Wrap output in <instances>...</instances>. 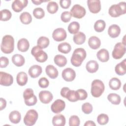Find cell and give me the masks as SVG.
I'll return each instance as SVG.
<instances>
[{
	"label": "cell",
	"mask_w": 126,
	"mask_h": 126,
	"mask_svg": "<svg viewBox=\"0 0 126 126\" xmlns=\"http://www.w3.org/2000/svg\"><path fill=\"white\" fill-rule=\"evenodd\" d=\"M86 57V52L84 49L82 48H76L73 51L71 58V64L76 67L80 66Z\"/></svg>",
	"instance_id": "1"
},
{
	"label": "cell",
	"mask_w": 126,
	"mask_h": 126,
	"mask_svg": "<svg viewBox=\"0 0 126 126\" xmlns=\"http://www.w3.org/2000/svg\"><path fill=\"white\" fill-rule=\"evenodd\" d=\"M1 51L5 54L12 53L14 49V39L10 35H5L2 39L0 45Z\"/></svg>",
	"instance_id": "2"
},
{
	"label": "cell",
	"mask_w": 126,
	"mask_h": 126,
	"mask_svg": "<svg viewBox=\"0 0 126 126\" xmlns=\"http://www.w3.org/2000/svg\"><path fill=\"white\" fill-rule=\"evenodd\" d=\"M109 14L112 17H117L126 13V3L120 2L116 4L112 5L108 10Z\"/></svg>",
	"instance_id": "3"
},
{
	"label": "cell",
	"mask_w": 126,
	"mask_h": 126,
	"mask_svg": "<svg viewBox=\"0 0 126 126\" xmlns=\"http://www.w3.org/2000/svg\"><path fill=\"white\" fill-rule=\"evenodd\" d=\"M105 86L102 81L95 79L93 81L91 84V92L92 95L94 97H98L104 92Z\"/></svg>",
	"instance_id": "4"
},
{
	"label": "cell",
	"mask_w": 126,
	"mask_h": 126,
	"mask_svg": "<svg viewBox=\"0 0 126 126\" xmlns=\"http://www.w3.org/2000/svg\"><path fill=\"white\" fill-rule=\"evenodd\" d=\"M23 97L25 103L27 106H33L35 105L37 101V97L34 94L33 91L31 88L26 89L23 93Z\"/></svg>",
	"instance_id": "5"
},
{
	"label": "cell",
	"mask_w": 126,
	"mask_h": 126,
	"mask_svg": "<svg viewBox=\"0 0 126 126\" xmlns=\"http://www.w3.org/2000/svg\"><path fill=\"white\" fill-rule=\"evenodd\" d=\"M38 117L37 111L34 109H30L27 111L24 118V123L26 126H33L35 124Z\"/></svg>",
	"instance_id": "6"
},
{
	"label": "cell",
	"mask_w": 126,
	"mask_h": 126,
	"mask_svg": "<svg viewBox=\"0 0 126 126\" xmlns=\"http://www.w3.org/2000/svg\"><path fill=\"white\" fill-rule=\"evenodd\" d=\"M31 54L35 58L36 61L39 63L45 62L48 59V56L46 53L37 46L32 47L31 50Z\"/></svg>",
	"instance_id": "7"
},
{
	"label": "cell",
	"mask_w": 126,
	"mask_h": 126,
	"mask_svg": "<svg viewBox=\"0 0 126 126\" xmlns=\"http://www.w3.org/2000/svg\"><path fill=\"white\" fill-rule=\"evenodd\" d=\"M60 93L62 96L66 98L69 101L75 102L79 100L76 91L70 90L69 88H63L61 90Z\"/></svg>",
	"instance_id": "8"
},
{
	"label": "cell",
	"mask_w": 126,
	"mask_h": 126,
	"mask_svg": "<svg viewBox=\"0 0 126 126\" xmlns=\"http://www.w3.org/2000/svg\"><path fill=\"white\" fill-rule=\"evenodd\" d=\"M126 51V45L121 42H118L115 44L112 51V57L114 59H120L123 57Z\"/></svg>",
	"instance_id": "9"
},
{
	"label": "cell",
	"mask_w": 126,
	"mask_h": 126,
	"mask_svg": "<svg viewBox=\"0 0 126 126\" xmlns=\"http://www.w3.org/2000/svg\"><path fill=\"white\" fill-rule=\"evenodd\" d=\"M70 13L73 17L81 19L85 15L86 11L84 7L76 4L72 6L70 10Z\"/></svg>",
	"instance_id": "10"
},
{
	"label": "cell",
	"mask_w": 126,
	"mask_h": 126,
	"mask_svg": "<svg viewBox=\"0 0 126 126\" xmlns=\"http://www.w3.org/2000/svg\"><path fill=\"white\" fill-rule=\"evenodd\" d=\"M13 82L12 76L6 72H0V84L4 86H9Z\"/></svg>",
	"instance_id": "11"
},
{
	"label": "cell",
	"mask_w": 126,
	"mask_h": 126,
	"mask_svg": "<svg viewBox=\"0 0 126 126\" xmlns=\"http://www.w3.org/2000/svg\"><path fill=\"white\" fill-rule=\"evenodd\" d=\"M66 32L63 28H57L52 33V37L56 41H62L66 38Z\"/></svg>",
	"instance_id": "12"
},
{
	"label": "cell",
	"mask_w": 126,
	"mask_h": 126,
	"mask_svg": "<svg viewBox=\"0 0 126 126\" xmlns=\"http://www.w3.org/2000/svg\"><path fill=\"white\" fill-rule=\"evenodd\" d=\"M65 107V102L60 99L56 100L51 105V109L52 111L54 113H60L63 111Z\"/></svg>",
	"instance_id": "13"
},
{
	"label": "cell",
	"mask_w": 126,
	"mask_h": 126,
	"mask_svg": "<svg viewBox=\"0 0 126 126\" xmlns=\"http://www.w3.org/2000/svg\"><path fill=\"white\" fill-rule=\"evenodd\" d=\"M87 4L90 11L93 13H97L101 10V3L99 0H88Z\"/></svg>",
	"instance_id": "14"
},
{
	"label": "cell",
	"mask_w": 126,
	"mask_h": 126,
	"mask_svg": "<svg viewBox=\"0 0 126 126\" xmlns=\"http://www.w3.org/2000/svg\"><path fill=\"white\" fill-rule=\"evenodd\" d=\"M63 78L67 82H71L74 80L76 77L75 71L71 68H66L62 73Z\"/></svg>",
	"instance_id": "15"
},
{
	"label": "cell",
	"mask_w": 126,
	"mask_h": 126,
	"mask_svg": "<svg viewBox=\"0 0 126 126\" xmlns=\"http://www.w3.org/2000/svg\"><path fill=\"white\" fill-rule=\"evenodd\" d=\"M27 0H15L12 3V8L16 12L21 11L28 5Z\"/></svg>",
	"instance_id": "16"
},
{
	"label": "cell",
	"mask_w": 126,
	"mask_h": 126,
	"mask_svg": "<svg viewBox=\"0 0 126 126\" xmlns=\"http://www.w3.org/2000/svg\"><path fill=\"white\" fill-rule=\"evenodd\" d=\"M39 98L40 101L44 104L50 103L53 98L52 93L48 91H41L39 93Z\"/></svg>",
	"instance_id": "17"
},
{
	"label": "cell",
	"mask_w": 126,
	"mask_h": 126,
	"mask_svg": "<svg viewBox=\"0 0 126 126\" xmlns=\"http://www.w3.org/2000/svg\"><path fill=\"white\" fill-rule=\"evenodd\" d=\"M42 67L38 65H33L29 69L28 72L30 76L33 78L38 77L42 73Z\"/></svg>",
	"instance_id": "18"
},
{
	"label": "cell",
	"mask_w": 126,
	"mask_h": 126,
	"mask_svg": "<svg viewBox=\"0 0 126 126\" xmlns=\"http://www.w3.org/2000/svg\"><path fill=\"white\" fill-rule=\"evenodd\" d=\"M121 29L116 24H113L109 26L108 30V33L112 38H116L120 34Z\"/></svg>",
	"instance_id": "19"
},
{
	"label": "cell",
	"mask_w": 126,
	"mask_h": 126,
	"mask_svg": "<svg viewBox=\"0 0 126 126\" xmlns=\"http://www.w3.org/2000/svg\"><path fill=\"white\" fill-rule=\"evenodd\" d=\"M29 47L30 43L27 39L22 38L18 40L17 43V48L19 51L22 52H25L29 50Z\"/></svg>",
	"instance_id": "20"
},
{
	"label": "cell",
	"mask_w": 126,
	"mask_h": 126,
	"mask_svg": "<svg viewBox=\"0 0 126 126\" xmlns=\"http://www.w3.org/2000/svg\"><path fill=\"white\" fill-rule=\"evenodd\" d=\"M45 72L47 75L51 79L56 78L59 74L57 69L51 64H49L46 67Z\"/></svg>",
	"instance_id": "21"
},
{
	"label": "cell",
	"mask_w": 126,
	"mask_h": 126,
	"mask_svg": "<svg viewBox=\"0 0 126 126\" xmlns=\"http://www.w3.org/2000/svg\"><path fill=\"white\" fill-rule=\"evenodd\" d=\"M52 124L54 126H64L65 124V117L62 114H58L53 117Z\"/></svg>",
	"instance_id": "22"
},
{
	"label": "cell",
	"mask_w": 126,
	"mask_h": 126,
	"mask_svg": "<svg viewBox=\"0 0 126 126\" xmlns=\"http://www.w3.org/2000/svg\"><path fill=\"white\" fill-rule=\"evenodd\" d=\"M97 59L101 62L104 63L107 62L109 59V54L106 49H101L96 53Z\"/></svg>",
	"instance_id": "23"
},
{
	"label": "cell",
	"mask_w": 126,
	"mask_h": 126,
	"mask_svg": "<svg viewBox=\"0 0 126 126\" xmlns=\"http://www.w3.org/2000/svg\"><path fill=\"white\" fill-rule=\"evenodd\" d=\"M88 44L91 48L96 50L100 46L101 41L98 37L95 36H92L88 40Z\"/></svg>",
	"instance_id": "24"
},
{
	"label": "cell",
	"mask_w": 126,
	"mask_h": 126,
	"mask_svg": "<svg viewBox=\"0 0 126 126\" xmlns=\"http://www.w3.org/2000/svg\"><path fill=\"white\" fill-rule=\"evenodd\" d=\"M99 68V65L97 62L94 60H91L87 62L86 65V68L88 72L90 73L96 72Z\"/></svg>",
	"instance_id": "25"
},
{
	"label": "cell",
	"mask_w": 126,
	"mask_h": 126,
	"mask_svg": "<svg viewBox=\"0 0 126 126\" xmlns=\"http://www.w3.org/2000/svg\"><path fill=\"white\" fill-rule=\"evenodd\" d=\"M126 60L124 59L122 62L118 63L115 67L116 74L119 75H124L126 73Z\"/></svg>",
	"instance_id": "26"
},
{
	"label": "cell",
	"mask_w": 126,
	"mask_h": 126,
	"mask_svg": "<svg viewBox=\"0 0 126 126\" xmlns=\"http://www.w3.org/2000/svg\"><path fill=\"white\" fill-rule=\"evenodd\" d=\"M28 75L26 72L21 71L17 74L16 76V81L19 85L21 86L25 85L28 82Z\"/></svg>",
	"instance_id": "27"
},
{
	"label": "cell",
	"mask_w": 126,
	"mask_h": 126,
	"mask_svg": "<svg viewBox=\"0 0 126 126\" xmlns=\"http://www.w3.org/2000/svg\"><path fill=\"white\" fill-rule=\"evenodd\" d=\"M12 61L14 65L17 66H22L25 63V58L24 57L18 54L14 55L12 57Z\"/></svg>",
	"instance_id": "28"
},
{
	"label": "cell",
	"mask_w": 126,
	"mask_h": 126,
	"mask_svg": "<svg viewBox=\"0 0 126 126\" xmlns=\"http://www.w3.org/2000/svg\"><path fill=\"white\" fill-rule=\"evenodd\" d=\"M73 39L75 44L81 45L83 44L86 40V35L83 32H79L74 35Z\"/></svg>",
	"instance_id": "29"
},
{
	"label": "cell",
	"mask_w": 126,
	"mask_h": 126,
	"mask_svg": "<svg viewBox=\"0 0 126 126\" xmlns=\"http://www.w3.org/2000/svg\"><path fill=\"white\" fill-rule=\"evenodd\" d=\"M9 119L10 121L13 124L19 123L21 119V115L20 113L18 111H13L11 112L9 115Z\"/></svg>",
	"instance_id": "30"
},
{
	"label": "cell",
	"mask_w": 126,
	"mask_h": 126,
	"mask_svg": "<svg viewBox=\"0 0 126 126\" xmlns=\"http://www.w3.org/2000/svg\"><path fill=\"white\" fill-rule=\"evenodd\" d=\"M54 61L56 65L59 67H63L67 63V59L65 57L62 55H57L55 56Z\"/></svg>",
	"instance_id": "31"
},
{
	"label": "cell",
	"mask_w": 126,
	"mask_h": 126,
	"mask_svg": "<svg viewBox=\"0 0 126 126\" xmlns=\"http://www.w3.org/2000/svg\"><path fill=\"white\" fill-rule=\"evenodd\" d=\"M109 86L111 89L113 90H118L121 86V82L117 77L112 78L109 82Z\"/></svg>",
	"instance_id": "32"
},
{
	"label": "cell",
	"mask_w": 126,
	"mask_h": 126,
	"mask_svg": "<svg viewBox=\"0 0 126 126\" xmlns=\"http://www.w3.org/2000/svg\"><path fill=\"white\" fill-rule=\"evenodd\" d=\"M20 20L23 24L28 25L32 22V17L30 13L28 12H24L21 14L20 16Z\"/></svg>",
	"instance_id": "33"
},
{
	"label": "cell",
	"mask_w": 126,
	"mask_h": 126,
	"mask_svg": "<svg viewBox=\"0 0 126 126\" xmlns=\"http://www.w3.org/2000/svg\"><path fill=\"white\" fill-rule=\"evenodd\" d=\"M108 100L113 104L118 105L121 101V96L115 93H111L107 96Z\"/></svg>",
	"instance_id": "34"
},
{
	"label": "cell",
	"mask_w": 126,
	"mask_h": 126,
	"mask_svg": "<svg viewBox=\"0 0 126 126\" xmlns=\"http://www.w3.org/2000/svg\"><path fill=\"white\" fill-rule=\"evenodd\" d=\"M49 43L50 41L48 37L46 36H41L37 40V46L42 49H45L48 46Z\"/></svg>",
	"instance_id": "35"
},
{
	"label": "cell",
	"mask_w": 126,
	"mask_h": 126,
	"mask_svg": "<svg viewBox=\"0 0 126 126\" xmlns=\"http://www.w3.org/2000/svg\"><path fill=\"white\" fill-rule=\"evenodd\" d=\"M58 51L63 54H67L71 50L70 45L67 42H63L59 44L58 46Z\"/></svg>",
	"instance_id": "36"
},
{
	"label": "cell",
	"mask_w": 126,
	"mask_h": 126,
	"mask_svg": "<svg viewBox=\"0 0 126 126\" xmlns=\"http://www.w3.org/2000/svg\"><path fill=\"white\" fill-rule=\"evenodd\" d=\"M80 29V24L78 22L73 21L70 23L68 26V31L71 34L77 33Z\"/></svg>",
	"instance_id": "37"
},
{
	"label": "cell",
	"mask_w": 126,
	"mask_h": 126,
	"mask_svg": "<svg viewBox=\"0 0 126 126\" xmlns=\"http://www.w3.org/2000/svg\"><path fill=\"white\" fill-rule=\"evenodd\" d=\"M106 23L102 20H97L94 24V29L98 32H100L103 31L105 28Z\"/></svg>",
	"instance_id": "38"
},
{
	"label": "cell",
	"mask_w": 126,
	"mask_h": 126,
	"mask_svg": "<svg viewBox=\"0 0 126 126\" xmlns=\"http://www.w3.org/2000/svg\"><path fill=\"white\" fill-rule=\"evenodd\" d=\"M59 6L58 3L53 1H50L47 5V10L49 13L54 14L56 13L58 10Z\"/></svg>",
	"instance_id": "39"
},
{
	"label": "cell",
	"mask_w": 126,
	"mask_h": 126,
	"mask_svg": "<svg viewBox=\"0 0 126 126\" xmlns=\"http://www.w3.org/2000/svg\"><path fill=\"white\" fill-rule=\"evenodd\" d=\"M0 20L2 21H6L10 20L12 16V13L10 10L7 9H4L0 11Z\"/></svg>",
	"instance_id": "40"
},
{
	"label": "cell",
	"mask_w": 126,
	"mask_h": 126,
	"mask_svg": "<svg viewBox=\"0 0 126 126\" xmlns=\"http://www.w3.org/2000/svg\"><path fill=\"white\" fill-rule=\"evenodd\" d=\"M109 117L105 114H100L97 117V122L100 125H105L108 123Z\"/></svg>",
	"instance_id": "41"
},
{
	"label": "cell",
	"mask_w": 126,
	"mask_h": 126,
	"mask_svg": "<svg viewBox=\"0 0 126 126\" xmlns=\"http://www.w3.org/2000/svg\"><path fill=\"white\" fill-rule=\"evenodd\" d=\"M33 15L36 19H40L44 17L45 15V12L42 8L36 7L33 10Z\"/></svg>",
	"instance_id": "42"
},
{
	"label": "cell",
	"mask_w": 126,
	"mask_h": 126,
	"mask_svg": "<svg viewBox=\"0 0 126 126\" xmlns=\"http://www.w3.org/2000/svg\"><path fill=\"white\" fill-rule=\"evenodd\" d=\"M80 124L79 118L76 115L71 116L69 119V125L70 126H79Z\"/></svg>",
	"instance_id": "43"
},
{
	"label": "cell",
	"mask_w": 126,
	"mask_h": 126,
	"mask_svg": "<svg viewBox=\"0 0 126 126\" xmlns=\"http://www.w3.org/2000/svg\"><path fill=\"white\" fill-rule=\"evenodd\" d=\"M93 109L92 105L89 102H86L82 105V110L86 114H90L92 112Z\"/></svg>",
	"instance_id": "44"
},
{
	"label": "cell",
	"mask_w": 126,
	"mask_h": 126,
	"mask_svg": "<svg viewBox=\"0 0 126 126\" xmlns=\"http://www.w3.org/2000/svg\"><path fill=\"white\" fill-rule=\"evenodd\" d=\"M72 17V15L70 12L68 11H65L63 12L61 16V19L63 22L67 23L70 21Z\"/></svg>",
	"instance_id": "45"
},
{
	"label": "cell",
	"mask_w": 126,
	"mask_h": 126,
	"mask_svg": "<svg viewBox=\"0 0 126 126\" xmlns=\"http://www.w3.org/2000/svg\"><path fill=\"white\" fill-rule=\"evenodd\" d=\"M76 92L77 94L78 99L80 100H85L88 97V94L87 92L84 89H78L76 90Z\"/></svg>",
	"instance_id": "46"
},
{
	"label": "cell",
	"mask_w": 126,
	"mask_h": 126,
	"mask_svg": "<svg viewBox=\"0 0 126 126\" xmlns=\"http://www.w3.org/2000/svg\"><path fill=\"white\" fill-rule=\"evenodd\" d=\"M38 85L42 88H46L49 85V80L46 77H41L38 80Z\"/></svg>",
	"instance_id": "47"
},
{
	"label": "cell",
	"mask_w": 126,
	"mask_h": 126,
	"mask_svg": "<svg viewBox=\"0 0 126 126\" xmlns=\"http://www.w3.org/2000/svg\"><path fill=\"white\" fill-rule=\"evenodd\" d=\"M71 1L70 0H61L60 4L61 6L63 9L68 8L71 4Z\"/></svg>",
	"instance_id": "48"
},
{
	"label": "cell",
	"mask_w": 126,
	"mask_h": 126,
	"mask_svg": "<svg viewBox=\"0 0 126 126\" xmlns=\"http://www.w3.org/2000/svg\"><path fill=\"white\" fill-rule=\"evenodd\" d=\"M0 67L1 68L6 67L9 63V60L8 58L5 57H1L0 58Z\"/></svg>",
	"instance_id": "49"
},
{
	"label": "cell",
	"mask_w": 126,
	"mask_h": 126,
	"mask_svg": "<svg viewBox=\"0 0 126 126\" xmlns=\"http://www.w3.org/2000/svg\"><path fill=\"white\" fill-rule=\"evenodd\" d=\"M0 110H2L3 109H4L6 106V101L4 98L1 97L0 98Z\"/></svg>",
	"instance_id": "50"
},
{
	"label": "cell",
	"mask_w": 126,
	"mask_h": 126,
	"mask_svg": "<svg viewBox=\"0 0 126 126\" xmlns=\"http://www.w3.org/2000/svg\"><path fill=\"white\" fill-rule=\"evenodd\" d=\"M95 126L96 125L95 124L93 121H88L87 122H86V123L84 124V126Z\"/></svg>",
	"instance_id": "51"
},
{
	"label": "cell",
	"mask_w": 126,
	"mask_h": 126,
	"mask_svg": "<svg viewBox=\"0 0 126 126\" xmlns=\"http://www.w3.org/2000/svg\"><path fill=\"white\" fill-rule=\"evenodd\" d=\"M32 1L34 4L38 5V4H40L42 2H44V1H43V0H32Z\"/></svg>",
	"instance_id": "52"
}]
</instances>
